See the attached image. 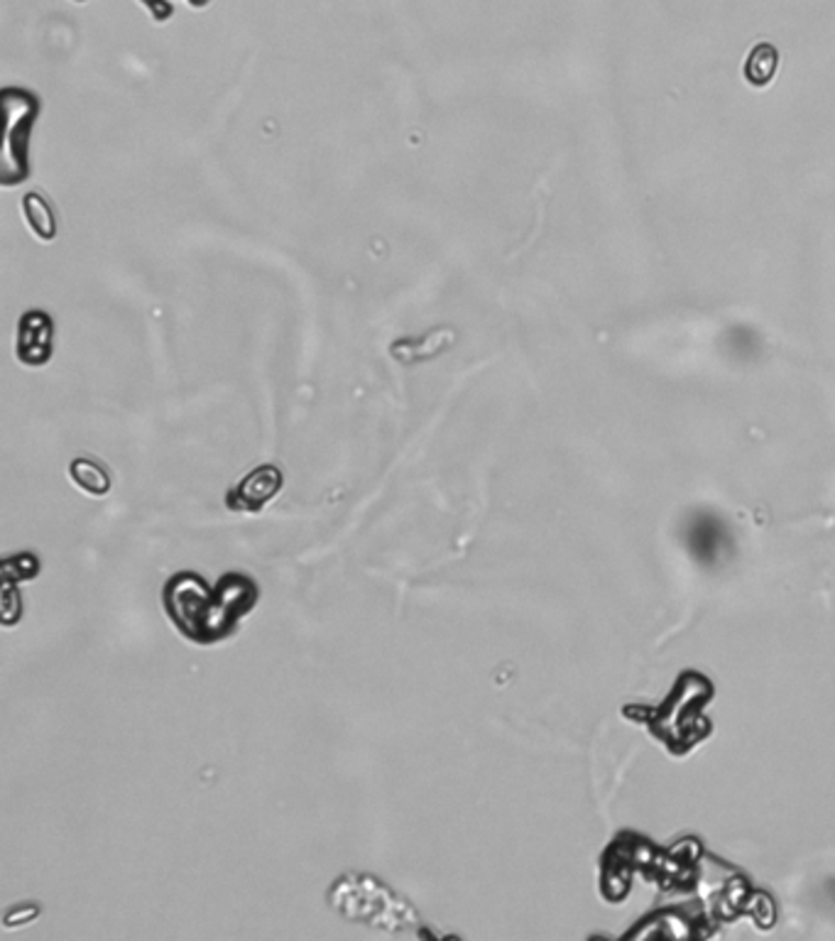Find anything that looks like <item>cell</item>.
Returning a JSON list of instances; mask_svg holds the SVG:
<instances>
[{
	"label": "cell",
	"mask_w": 835,
	"mask_h": 941,
	"mask_svg": "<svg viewBox=\"0 0 835 941\" xmlns=\"http://www.w3.org/2000/svg\"><path fill=\"white\" fill-rule=\"evenodd\" d=\"M260 600L255 579L226 572L211 586L196 572H177L163 586V608L169 623L189 643L211 647L238 633V623Z\"/></svg>",
	"instance_id": "cell-1"
},
{
	"label": "cell",
	"mask_w": 835,
	"mask_h": 941,
	"mask_svg": "<svg viewBox=\"0 0 835 941\" xmlns=\"http://www.w3.org/2000/svg\"><path fill=\"white\" fill-rule=\"evenodd\" d=\"M17 360L45 366L52 358V319L45 312H27L17 326Z\"/></svg>",
	"instance_id": "cell-4"
},
{
	"label": "cell",
	"mask_w": 835,
	"mask_h": 941,
	"mask_svg": "<svg viewBox=\"0 0 835 941\" xmlns=\"http://www.w3.org/2000/svg\"><path fill=\"white\" fill-rule=\"evenodd\" d=\"M285 476L279 466L263 464L228 488L224 498L230 513H263L270 500L279 496Z\"/></svg>",
	"instance_id": "cell-3"
},
{
	"label": "cell",
	"mask_w": 835,
	"mask_h": 941,
	"mask_svg": "<svg viewBox=\"0 0 835 941\" xmlns=\"http://www.w3.org/2000/svg\"><path fill=\"white\" fill-rule=\"evenodd\" d=\"M451 342H454V329H441V332H429L421 338H399L390 352L397 360L409 354L402 364H419V360L439 356Z\"/></svg>",
	"instance_id": "cell-6"
},
{
	"label": "cell",
	"mask_w": 835,
	"mask_h": 941,
	"mask_svg": "<svg viewBox=\"0 0 835 941\" xmlns=\"http://www.w3.org/2000/svg\"><path fill=\"white\" fill-rule=\"evenodd\" d=\"M689 549L703 564H716L728 549V535L720 527L718 517L699 515L689 527Z\"/></svg>",
	"instance_id": "cell-5"
},
{
	"label": "cell",
	"mask_w": 835,
	"mask_h": 941,
	"mask_svg": "<svg viewBox=\"0 0 835 941\" xmlns=\"http://www.w3.org/2000/svg\"><path fill=\"white\" fill-rule=\"evenodd\" d=\"M23 214L25 222L39 240H52L57 236V214L52 204L47 202L45 194L29 192L23 199Z\"/></svg>",
	"instance_id": "cell-8"
},
{
	"label": "cell",
	"mask_w": 835,
	"mask_h": 941,
	"mask_svg": "<svg viewBox=\"0 0 835 941\" xmlns=\"http://www.w3.org/2000/svg\"><path fill=\"white\" fill-rule=\"evenodd\" d=\"M713 696V684L699 672H683L673 684L671 694L659 708L637 711L640 720L647 726L671 753L683 755L711 734L708 720L703 718V706Z\"/></svg>",
	"instance_id": "cell-2"
},
{
	"label": "cell",
	"mask_w": 835,
	"mask_h": 941,
	"mask_svg": "<svg viewBox=\"0 0 835 941\" xmlns=\"http://www.w3.org/2000/svg\"><path fill=\"white\" fill-rule=\"evenodd\" d=\"M777 67H779L777 47L772 43H760L758 47H752L748 62H744V79H748L752 86H767L774 79V74H777Z\"/></svg>",
	"instance_id": "cell-9"
},
{
	"label": "cell",
	"mask_w": 835,
	"mask_h": 941,
	"mask_svg": "<svg viewBox=\"0 0 835 941\" xmlns=\"http://www.w3.org/2000/svg\"><path fill=\"white\" fill-rule=\"evenodd\" d=\"M13 559H15L17 569L3 564V582L5 584L27 582V579H35L39 574V559L33 552H20V555H13Z\"/></svg>",
	"instance_id": "cell-10"
},
{
	"label": "cell",
	"mask_w": 835,
	"mask_h": 941,
	"mask_svg": "<svg viewBox=\"0 0 835 941\" xmlns=\"http://www.w3.org/2000/svg\"><path fill=\"white\" fill-rule=\"evenodd\" d=\"M69 478H72V484L82 490V493L92 496V498H104L110 493V486H114V478H110L108 468L104 464H98L96 458H74L72 464H69Z\"/></svg>",
	"instance_id": "cell-7"
}]
</instances>
